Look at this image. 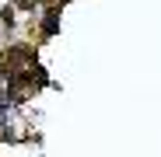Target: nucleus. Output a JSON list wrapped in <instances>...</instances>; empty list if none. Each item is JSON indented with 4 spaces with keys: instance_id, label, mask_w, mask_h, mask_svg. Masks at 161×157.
Wrapping results in <instances>:
<instances>
[]
</instances>
